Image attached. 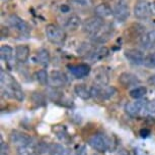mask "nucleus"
Masks as SVG:
<instances>
[{"label": "nucleus", "instance_id": "1", "mask_svg": "<svg viewBox=\"0 0 155 155\" xmlns=\"http://www.w3.org/2000/svg\"><path fill=\"white\" fill-rule=\"evenodd\" d=\"M0 81H1L2 96H6L7 98H13L19 102L23 101L25 94H23L21 87L9 72L1 69L0 71Z\"/></svg>", "mask_w": 155, "mask_h": 155}, {"label": "nucleus", "instance_id": "2", "mask_svg": "<svg viewBox=\"0 0 155 155\" xmlns=\"http://www.w3.org/2000/svg\"><path fill=\"white\" fill-rule=\"evenodd\" d=\"M45 34L49 42L54 45L62 46L67 39V34L63 28L55 24H49L45 28Z\"/></svg>", "mask_w": 155, "mask_h": 155}, {"label": "nucleus", "instance_id": "3", "mask_svg": "<svg viewBox=\"0 0 155 155\" xmlns=\"http://www.w3.org/2000/svg\"><path fill=\"white\" fill-rule=\"evenodd\" d=\"M153 12V4H151L147 0H139L134 6V16L139 20L149 19Z\"/></svg>", "mask_w": 155, "mask_h": 155}, {"label": "nucleus", "instance_id": "4", "mask_svg": "<svg viewBox=\"0 0 155 155\" xmlns=\"http://www.w3.org/2000/svg\"><path fill=\"white\" fill-rule=\"evenodd\" d=\"M88 145L98 152H106L110 148V139L104 134L98 133L88 139Z\"/></svg>", "mask_w": 155, "mask_h": 155}, {"label": "nucleus", "instance_id": "5", "mask_svg": "<svg viewBox=\"0 0 155 155\" xmlns=\"http://www.w3.org/2000/svg\"><path fill=\"white\" fill-rule=\"evenodd\" d=\"M104 26V19L94 16L84 20V23L82 24V30L84 33L90 36V38H92L101 30V28Z\"/></svg>", "mask_w": 155, "mask_h": 155}, {"label": "nucleus", "instance_id": "6", "mask_svg": "<svg viewBox=\"0 0 155 155\" xmlns=\"http://www.w3.org/2000/svg\"><path fill=\"white\" fill-rule=\"evenodd\" d=\"M146 105H147V101L138 99V100L129 102L126 104L125 110L132 118H138V116L147 114L146 113Z\"/></svg>", "mask_w": 155, "mask_h": 155}, {"label": "nucleus", "instance_id": "7", "mask_svg": "<svg viewBox=\"0 0 155 155\" xmlns=\"http://www.w3.org/2000/svg\"><path fill=\"white\" fill-rule=\"evenodd\" d=\"M8 25L10 26L11 28L14 29L16 32H18L20 35H23V36H28L31 33V28L25 20H23L21 17H19L16 14H10L7 19Z\"/></svg>", "mask_w": 155, "mask_h": 155}, {"label": "nucleus", "instance_id": "8", "mask_svg": "<svg viewBox=\"0 0 155 155\" xmlns=\"http://www.w3.org/2000/svg\"><path fill=\"white\" fill-rule=\"evenodd\" d=\"M117 90L114 87H107V86H94L90 87V93H91V97L97 100H107L110 98L112 96L116 94Z\"/></svg>", "mask_w": 155, "mask_h": 155}, {"label": "nucleus", "instance_id": "9", "mask_svg": "<svg viewBox=\"0 0 155 155\" xmlns=\"http://www.w3.org/2000/svg\"><path fill=\"white\" fill-rule=\"evenodd\" d=\"M113 16L119 23H125L130 16V8L126 0H119L113 8Z\"/></svg>", "mask_w": 155, "mask_h": 155}, {"label": "nucleus", "instance_id": "10", "mask_svg": "<svg viewBox=\"0 0 155 155\" xmlns=\"http://www.w3.org/2000/svg\"><path fill=\"white\" fill-rule=\"evenodd\" d=\"M67 69L73 77L76 79H83L90 74V66L87 63L68 64Z\"/></svg>", "mask_w": 155, "mask_h": 155}, {"label": "nucleus", "instance_id": "11", "mask_svg": "<svg viewBox=\"0 0 155 155\" xmlns=\"http://www.w3.org/2000/svg\"><path fill=\"white\" fill-rule=\"evenodd\" d=\"M125 57L127 58V60L130 63L135 64V65H140V64L144 63V59L146 55L143 53V51L139 50V49H128L125 51Z\"/></svg>", "mask_w": 155, "mask_h": 155}, {"label": "nucleus", "instance_id": "12", "mask_svg": "<svg viewBox=\"0 0 155 155\" xmlns=\"http://www.w3.org/2000/svg\"><path fill=\"white\" fill-rule=\"evenodd\" d=\"M67 84V76L63 72L53 71L49 75V85L52 88H61Z\"/></svg>", "mask_w": 155, "mask_h": 155}, {"label": "nucleus", "instance_id": "13", "mask_svg": "<svg viewBox=\"0 0 155 155\" xmlns=\"http://www.w3.org/2000/svg\"><path fill=\"white\" fill-rule=\"evenodd\" d=\"M9 140L12 144L18 146H27V145H31V141L33 139L31 138L30 136L27 135L25 133H21V132L18 131H12L9 136Z\"/></svg>", "mask_w": 155, "mask_h": 155}, {"label": "nucleus", "instance_id": "14", "mask_svg": "<svg viewBox=\"0 0 155 155\" xmlns=\"http://www.w3.org/2000/svg\"><path fill=\"white\" fill-rule=\"evenodd\" d=\"M80 26H81V19L79 16H77L76 13H71L64 19L63 27L64 29H66V30H68L70 32H74L76 30H78Z\"/></svg>", "mask_w": 155, "mask_h": 155}, {"label": "nucleus", "instance_id": "15", "mask_svg": "<svg viewBox=\"0 0 155 155\" xmlns=\"http://www.w3.org/2000/svg\"><path fill=\"white\" fill-rule=\"evenodd\" d=\"M113 35V28L110 25L104 24V27L101 28V30L98 32L95 36H93L91 39L93 40V42L98 43V44H104L107 41L110 40V38Z\"/></svg>", "mask_w": 155, "mask_h": 155}, {"label": "nucleus", "instance_id": "16", "mask_svg": "<svg viewBox=\"0 0 155 155\" xmlns=\"http://www.w3.org/2000/svg\"><path fill=\"white\" fill-rule=\"evenodd\" d=\"M119 82L125 88L134 87L140 84V80L138 79V77L131 74V72H123V74H121L119 77Z\"/></svg>", "mask_w": 155, "mask_h": 155}, {"label": "nucleus", "instance_id": "17", "mask_svg": "<svg viewBox=\"0 0 155 155\" xmlns=\"http://www.w3.org/2000/svg\"><path fill=\"white\" fill-rule=\"evenodd\" d=\"M113 8L107 3H101L94 8V16L101 19H106L113 16Z\"/></svg>", "mask_w": 155, "mask_h": 155}, {"label": "nucleus", "instance_id": "18", "mask_svg": "<svg viewBox=\"0 0 155 155\" xmlns=\"http://www.w3.org/2000/svg\"><path fill=\"white\" fill-rule=\"evenodd\" d=\"M30 47L28 45H18L15 48V58L18 62L25 63L30 57Z\"/></svg>", "mask_w": 155, "mask_h": 155}, {"label": "nucleus", "instance_id": "19", "mask_svg": "<svg viewBox=\"0 0 155 155\" xmlns=\"http://www.w3.org/2000/svg\"><path fill=\"white\" fill-rule=\"evenodd\" d=\"M140 41H141V45L144 49H154L155 48V30L144 34Z\"/></svg>", "mask_w": 155, "mask_h": 155}, {"label": "nucleus", "instance_id": "20", "mask_svg": "<svg viewBox=\"0 0 155 155\" xmlns=\"http://www.w3.org/2000/svg\"><path fill=\"white\" fill-rule=\"evenodd\" d=\"M68 4L76 10H85L92 6L93 0H68Z\"/></svg>", "mask_w": 155, "mask_h": 155}, {"label": "nucleus", "instance_id": "21", "mask_svg": "<svg viewBox=\"0 0 155 155\" xmlns=\"http://www.w3.org/2000/svg\"><path fill=\"white\" fill-rule=\"evenodd\" d=\"M37 62L40 63L43 66H48L50 61H51V56H50V52L48 49L41 48L36 54Z\"/></svg>", "mask_w": 155, "mask_h": 155}, {"label": "nucleus", "instance_id": "22", "mask_svg": "<svg viewBox=\"0 0 155 155\" xmlns=\"http://www.w3.org/2000/svg\"><path fill=\"white\" fill-rule=\"evenodd\" d=\"M75 94L79 98L83 100H87L91 97V93H90V88H87L84 84H78L74 87Z\"/></svg>", "mask_w": 155, "mask_h": 155}, {"label": "nucleus", "instance_id": "23", "mask_svg": "<svg viewBox=\"0 0 155 155\" xmlns=\"http://www.w3.org/2000/svg\"><path fill=\"white\" fill-rule=\"evenodd\" d=\"M107 55H109V49L102 46V47H95L92 54L88 58H90L92 61H98L106 58Z\"/></svg>", "mask_w": 155, "mask_h": 155}, {"label": "nucleus", "instance_id": "24", "mask_svg": "<svg viewBox=\"0 0 155 155\" xmlns=\"http://www.w3.org/2000/svg\"><path fill=\"white\" fill-rule=\"evenodd\" d=\"M94 80L96 82V85H98V86H107V82H109L107 72L104 68L98 69V71L94 75Z\"/></svg>", "mask_w": 155, "mask_h": 155}, {"label": "nucleus", "instance_id": "25", "mask_svg": "<svg viewBox=\"0 0 155 155\" xmlns=\"http://www.w3.org/2000/svg\"><path fill=\"white\" fill-rule=\"evenodd\" d=\"M53 131L55 132L56 136L58 137V139L62 142H68L69 141V135L67 133L66 127L65 125H56L54 127Z\"/></svg>", "mask_w": 155, "mask_h": 155}, {"label": "nucleus", "instance_id": "26", "mask_svg": "<svg viewBox=\"0 0 155 155\" xmlns=\"http://www.w3.org/2000/svg\"><path fill=\"white\" fill-rule=\"evenodd\" d=\"M37 148L31 145L17 147V155H39Z\"/></svg>", "mask_w": 155, "mask_h": 155}, {"label": "nucleus", "instance_id": "27", "mask_svg": "<svg viewBox=\"0 0 155 155\" xmlns=\"http://www.w3.org/2000/svg\"><path fill=\"white\" fill-rule=\"evenodd\" d=\"M146 93H147V88L144 86H139V87H135L134 89L131 90L130 96L135 99V100H138V99L144 97Z\"/></svg>", "mask_w": 155, "mask_h": 155}, {"label": "nucleus", "instance_id": "28", "mask_svg": "<svg viewBox=\"0 0 155 155\" xmlns=\"http://www.w3.org/2000/svg\"><path fill=\"white\" fill-rule=\"evenodd\" d=\"M13 54V49L12 47H10L9 45H2L0 48V57L2 60L4 61H9L12 57Z\"/></svg>", "mask_w": 155, "mask_h": 155}, {"label": "nucleus", "instance_id": "29", "mask_svg": "<svg viewBox=\"0 0 155 155\" xmlns=\"http://www.w3.org/2000/svg\"><path fill=\"white\" fill-rule=\"evenodd\" d=\"M95 49L94 46H92L91 44H87V43H83L80 45V47L78 48V54L81 55V56H86L89 57L90 55L92 54L93 50Z\"/></svg>", "mask_w": 155, "mask_h": 155}, {"label": "nucleus", "instance_id": "30", "mask_svg": "<svg viewBox=\"0 0 155 155\" xmlns=\"http://www.w3.org/2000/svg\"><path fill=\"white\" fill-rule=\"evenodd\" d=\"M66 149L63 147L61 144L53 143V144L49 145V153L50 155H64Z\"/></svg>", "mask_w": 155, "mask_h": 155}, {"label": "nucleus", "instance_id": "31", "mask_svg": "<svg viewBox=\"0 0 155 155\" xmlns=\"http://www.w3.org/2000/svg\"><path fill=\"white\" fill-rule=\"evenodd\" d=\"M36 77L37 81L43 86H46L47 84H49V74L47 72L46 69H41V71L37 72Z\"/></svg>", "mask_w": 155, "mask_h": 155}, {"label": "nucleus", "instance_id": "32", "mask_svg": "<svg viewBox=\"0 0 155 155\" xmlns=\"http://www.w3.org/2000/svg\"><path fill=\"white\" fill-rule=\"evenodd\" d=\"M143 64L148 69H155V52H151L146 55Z\"/></svg>", "mask_w": 155, "mask_h": 155}, {"label": "nucleus", "instance_id": "33", "mask_svg": "<svg viewBox=\"0 0 155 155\" xmlns=\"http://www.w3.org/2000/svg\"><path fill=\"white\" fill-rule=\"evenodd\" d=\"M146 113L149 115H155V100L147 102V105H146Z\"/></svg>", "mask_w": 155, "mask_h": 155}, {"label": "nucleus", "instance_id": "34", "mask_svg": "<svg viewBox=\"0 0 155 155\" xmlns=\"http://www.w3.org/2000/svg\"><path fill=\"white\" fill-rule=\"evenodd\" d=\"M10 154V148L7 143H4L1 141L0 145V155H9Z\"/></svg>", "mask_w": 155, "mask_h": 155}, {"label": "nucleus", "instance_id": "35", "mask_svg": "<svg viewBox=\"0 0 155 155\" xmlns=\"http://www.w3.org/2000/svg\"><path fill=\"white\" fill-rule=\"evenodd\" d=\"M33 101L34 103H37L38 105H41V104H44V96L41 94V93H34L33 95Z\"/></svg>", "mask_w": 155, "mask_h": 155}, {"label": "nucleus", "instance_id": "36", "mask_svg": "<svg viewBox=\"0 0 155 155\" xmlns=\"http://www.w3.org/2000/svg\"><path fill=\"white\" fill-rule=\"evenodd\" d=\"M76 155H87L86 146L85 145H80L79 147L76 149Z\"/></svg>", "mask_w": 155, "mask_h": 155}, {"label": "nucleus", "instance_id": "37", "mask_svg": "<svg viewBox=\"0 0 155 155\" xmlns=\"http://www.w3.org/2000/svg\"><path fill=\"white\" fill-rule=\"evenodd\" d=\"M150 134H151V132L150 130H148V129H142V130H140V136H141L142 138H147Z\"/></svg>", "mask_w": 155, "mask_h": 155}, {"label": "nucleus", "instance_id": "38", "mask_svg": "<svg viewBox=\"0 0 155 155\" xmlns=\"http://www.w3.org/2000/svg\"><path fill=\"white\" fill-rule=\"evenodd\" d=\"M118 155H129V153H128V152L126 151V150H121V151H120L119 153H118Z\"/></svg>", "mask_w": 155, "mask_h": 155}, {"label": "nucleus", "instance_id": "39", "mask_svg": "<svg viewBox=\"0 0 155 155\" xmlns=\"http://www.w3.org/2000/svg\"><path fill=\"white\" fill-rule=\"evenodd\" d=\"M64 155H72V154L70 153V151H69V150H66V151H65V153H64Z\"/></svg>", "mask_w": 155, "mask_h": 155}, {"label": "nucleus", "instance_id": "40", "mask_svg": "<svg viewBox=\"0 0 155 155\" xmlns=\"http://www.w3.org/2000/svg\"><path fill=\"white\" fill-rule=\"evenodd\" d=\"M152 4H153V10H154V12H155V1Z\"/></svg>", "mask_w": 155, "mask_h": 155}]
</instances>
